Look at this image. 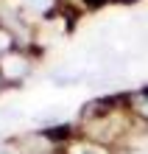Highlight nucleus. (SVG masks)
I'll use <instances>...</instances> for the list:
<instances>
[{"label":"nucleus","instance_id":"nucleus-1","mask_svg":"<svg viewBox=\"0 0 148 154\" xmlns=\"http://www.w3.org/2000/svg\"><path fill=\"white\" fill-rule=\"evenodd\" d=\"M3 70H6V76H23L25 73V59H20V56H6L3 59Z\"/></svg>","mask_w":148,"mask_h":154},{"label":"nucleus","instance_id":"nucleus-2","mask_svg":"<svg viewBox=\"0 0 148 154\" xmlns=\"http://www.w3.org/2000/svg\"><path fill=\"white\" fill-rule=\"evenodd\" d=\"M73 154H106V151L92 149V146H78V149H73Z\"/></svg>","mask_w":148,"mask_h":154},{"label":"nucleus","instance_id":"nucleus-3","mask_svg":"<svg viewBox=\"0 0 148 154\" xmlns=\"http://www.w3.org/2000/svg\"><path fill=\"white\" fill-rule=\"evenodd\" d=\"M28 3L36 8V11H45V8H48L50 6V0H28Z\"/></svg>","mask_w":148,"mask_h":154},{"label":"nucleus","instance_id":"nucleus-4","mask_svg":"<svg viewBox=\"0 0 148 154\" xmlns=\"http://www.w3.org/2000/svg\"><path fill=\"white\" fill-rule=\"evenodd\" d=\"M3 45H8V37H6V34H0V48H3Z\"/></svg>","mask_w":148,"mask_h":154},{"label":"nucleus","instance_id":"nucleus-5","mask_svg":"<svg viewBox=\"0 0 148 154\" xmlns=\"http://www.w3.org/2000/svg\"><path fill=\"white\" fill-rule=\"evenodd\" d=\"M0 154H17V151H14V149H6V146H3V149H0Z\"/></svg>","mask_w":148,"mask_h":154}]
</instances>
